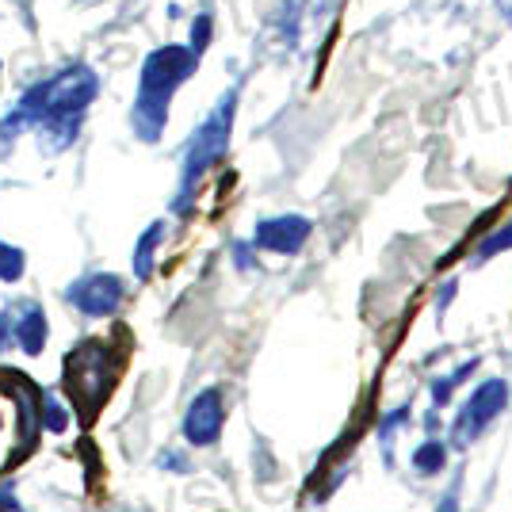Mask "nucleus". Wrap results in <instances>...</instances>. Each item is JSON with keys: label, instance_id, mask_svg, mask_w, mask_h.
Listing matches in <instances>:
<instances>
[{"label": "nucleus", "instance_id": "11", "mask_svg": "<svg viewBox=\"0 0 512 512\" xmlns=\"http://www.w3.org/2000/svg\"><path fill=\"white\" fill-rule=\"evenodd\" d=\"M444 459H448V451H444L440 440H428V444L413 451V467L421 470V474H436V470L444 467Z\"/></svg>", "mask_w": 512, "mask_h": 512}, {"label": "nucleus", "instance_id": "14", "mask_svg": "<svg viewBox=\"0 0 512 512\" xmlns=\"http://www.w3.org/2000/svg\"><path fill=\"white\" fill-rule=\"evenodd\" d=\"M211 27H214L211 12L195 16V23H192V50L195 54H203V50H207V43H211Z\"/></svg>", "mask_w": 512, "mask_h": 512}, {"label": "nucleus", "instance_id": "9", "mask_svg": "<svg viewBox=\"0 0 512 512\" xmlns=\"http://www.w3.org/2000/svg\"><path fill=\"white\" fill-rule=\"evenodd\" d=\"M16 337H20V348L27 352V356H39V352H43L46 318L35 302H27V306H23V318H20V325H16Z\"/></svg>", "mask_w": 512, "mask_h": 512}, {"label": "nucleus", "instance_id": "15", "mask_svg": "<svg viewBox=\"0 0 512 512\" xmlns=\"http://www.w3.org/2000/svg\"><path fill=\"white\" fill-rule=\"evenodd\" d=\"M43 409H46V428H50V432H65V425H69V413H65L62 402H58V398H46Z\"/></svg>", "mask_w": 512, "mask_h": 512}, {"label": "nucleus", "instance_id": "6", "mask_svg": "<svg viewBox=\"0 0 512 512\" xmlns=\"http://www.w3.org/2000/svg\"><path fill=\"white\" fill-rule=\"evenodd\" d=\"M69 302L81 310V314H92V318H104V314H115L119 302H123V279L119 276H88L81 283L69 287Z\"/></svg>", "mask_w": 512, "mask_h": 512}, {"label": "nucleus", "instance_id": "7", "mask_svg": "<svg viewBox=\"0 0 512 512\" xmlns=\"http://www.w3.org/2000/svg\"><path fill=\"white\" fill-rule=\"evenodd\" d=\"M310 237V222L299 214H283V218H264L256 226V249H268V253H299Z\"/></svg>", "mask_w": 512, "mask_h": 512}, {"label": "nucleus", "instance_id": "12", "mask_svg": "<svg viewBox=\"0 0 512 512\" xmlns=\"http://www.w3.org/2000/svg\"><path fill=\"white\" fill-rule=\"evenodd\" d=\"M23 268H27V260H23L20 249L0 241V283H16L23 276Z\"/></svg>", "mask_w": 512, "mask_h": 512}, {"label": "nucleus", "instance_id": "5", "mask_svg": "<svg viewBox=\"0 0 512 512\" xmlns=\"http://www.w3.org/2000/svg\"><path fill=\"white\" fill-rule=\"evenodd\" d=\"M505 398H509V386L501 383V379H490V383L478 386V390L470 394V402L463 406V413H459L455 428H451V440H455L459 448H467L470 440H478V432L505 409Z\"/></svg>", "mask_w": 512, "mask_h": 512}, {"label": "nucleus", "instance_id": "1", "mask_svg": "<svg viewBox=\"0 0 512 512\" xmlns=\"http://www.w3.org/2000/svg\"><path fill=\"white\" fill-rule=\"evenodd\" d=\"M199 65V54L192 46H161L153 50L146 65H142V81H138V100H134V130L142 142H157L165 119H169L172 92L184 85Z\"/></svg>", "mask_w": 512, "mask_h": 512}, {"label": "nucleus", "instance_id": "4", "mask_svg": "<svg viewBox=\"0 0 512 512\" xmlns=\"http://www.w3.org/2000/svg\"><path fill=\"white\" fill-rule=\"evenodd\" d=\"M115 367H119V360L100 341H85L69 352V360H65V386H69V398L81 406L85 417H96V409L104 406L107 390L115 383Z\"/></svg>", "mask_w": 512, "mask_h": 512}, {"label": "nucleus", "instance_id": "2", "mask_svg": "<svg viewBox=\"0 0 512 512\" xmlns=\"http://www.w3.org/2000/svg\"><path fill=\"white\" fill-rule=\"evenodd\" d=\"M96 92H100V77H96L92 65H81V62L65 65L62 73H54L50 81L23 92V100L12 111L8 127L16 130V127H31V123L39 127L46 119H81L85 107L96 100Z\"/></svg>", "mask_w": 512, "mask_h": 512}, {"label": "nucleus", "instance_id": "3", "mask_svg": "<svg viewBox=\"0 0 512 512\" xmlns=\"http://www.w3.org/2000/svg\"><path fill=\"white\" fill-rule=\"evenodd\" d=\"M234 111H237V92H226L214 111L203 119V127L192 134V142H188V150H184V180H180V199H176V207H184L192 192L199 188V180L207 176L214 161L226 153L230 146V130H234Z\"/></svg>", "mask_w": 512, "mask_h": 512}, {"label": "nucleus", "instance_id": "16", "mask_svg": "<svg viewBox=\"0 0 512 512\" xmlns=\"http://www.w3.org/2000/svg\"><path fill=\"white\" fill-rule=\"evenodd\" d=\"M501 249H512V222L505 226V230H497L493 237H486L482 249H478V256H493V253H501Z\"/></svg>", "mask_w": 512, "mask_h": 512}, {"label": "nucleus", "instance_id": "17", "mask_svg": "<svg viewBox=\"0 0 512 512\" xmlns=\"http://www.w3.org/2000/svg\"><path fill=\"white\" fill-rule=\"evenodd\" d=\"M12 134L16 130L8 127V123H0V157H8V150H12Z\"/></svg>", "mask_w": 512, "mask_h": 512}, {"label": "nucleus", "instance_id": "18", "mask_svg": "<svg viewBox=\"0 0 512 512\" xmlns=\"http://www.w3.org/2000/svg\"><path fill=\"white\" fill-rule=\"evenodd\" d=\"M497 8H501V16H505V20H512V0H497Z\"/></svg>", "mask_w": 512, "mask_h": 512}, {"label": "nucleus", "instance_id": "10", "mask_svg": "<svg viewBox=\"0 0 512 512\" xmlns=\"http://www.w3.org/2000/svg\"><path fill=\"white\" fill-rule=\"evenodd\" d=\"M161 237H165V222H153L150 230L142 234V241H138V253H134V272H138V279H150L153 253H157V241Z\"/></svg>", "mask_w": 512, "mask_h": 512}, {"label": "nucleus", "instance_id": "8", "mask_svg": "<svg viewBox=\"0 0 512 512\" xmlns=\"http://www.w3.org/2000/svg\"><path fill=\"white\" fill-rule=\"evenodd\" d=\"M218 432H222V394L203 390L188 409V417H184V436L199 448H207L218 440Z\"/></svg>", "mask_w": 512, "mask_h": 512}, {"label": "nucleus", "instance_id": "20", "mask_svg": "<svg viewBox=\"0 0 512 512\" xmlns=\"http://www.w3.org/2000/svg\"><path fill=\"white\" fill-rule=\"evenodd\" d=\"M4 337H8V321H4V314H0V348H4Z\"/></svg>", "mask_w": 512, "mask_h": 512}, {"label": "nucleus", "instance_id": "13", "mask_svg": "<svg viewBox=\"0 0 512 512\" xmlns=\"http://www.w3.org/2000/svg\"><path fill=\"white\" fill-rule=\"evenodd\" d=\"M470 371H474V360H470V363H463V367H459V371H455V375H448V379H444V383H436V386H432V398H436V402H440V406H444V402H448V398H451V390H455V386L463 383V379H467Z\"/></svg>", "mask_w": 512, "mask_h": 512}, {"label": "nucleus", "instance_id": "19", "mask_svg": "<svg viewBox=\"0 0 512 512\" xmlns=\"http://www.w3.org/2000/svg\"><path fill=\"white\" fill-rule=\"evenodd\" d=\"M440 512H459V505H455V497H444V505H440Z\"/></svg>", "mask_w": 512, "mask_h": 512}]
</instances>
